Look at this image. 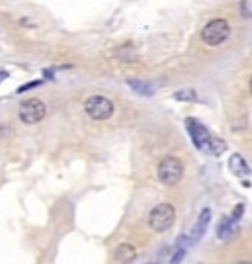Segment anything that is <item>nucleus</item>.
I'll list each match as a JSON object with an SVG mask.
<instances>
[{
    "label": "nucleus",
    "mask_w": 252,
    "mask_h": 264,
    "mask_svg": "<svg viewBox=\"0 0 252 264\" xmlns=\"http://www.w3.org/2000/svg\"><path fill=\"white\" fill-rule=\"evenodd\" d=\"M229 36H231V28H229V22L223 20V18H215V20L207 22L202 28V34H200L202 41L209 47L221 45Z\"/></svg>",
    "instance_id": "obj_1"
},
{
    "label": "nucleus",
    "mask_w": 252,
    "mask_h": 264,
    "mask_svg": "<svg viewBox=\"0 0 252 264\" xmlns=\"http://www.w3.org/2000/svg\"><path fill=\"white\" fill-rule=\"evenodd\" d=\"M174 219H176V210L172 204H158L149 213V225L156 233L168 231L174 225Z\"/></svg>",
    "instance_id": "obj_2"
},
{
    "label": "nucleus",
    "mask_w": 252,
    "mask_h": 264,
    "mask_svg": "<svg viewBox=\"0 0 252 264\" xmlns=\"http://www.w3.org/2000/svg\"><path fill=\"white\" fill-rule=\"evenodd\" d=\"M156 174H158V180H160L162 184L174 186V184H178V182L182 180V176H184V164H182V160L178 157H166L160 160Z\"/></svg>",
    "instance_id": "obj_3"
},
{
    "label": "nucleus",
    "mask_w": 252,
    "mask_h": 264,
    "mask_svg": "<svg viewBox=\"0 0 252 264\" xmlns=\"http://www.w3.org/2000/svg\"><path fill=\"white\" fill-rule=\"evenodd\" d=\"M84 112L92 117V119H98V121H104L108 117L113 115V102L106 96H90L86 102H84Z\"/></svg>",
    "instance_id": "obj_4"
},
{
    "label": "nucleus",
    "mask_w": 252,
    "mask_h": 264,
    "mask_svg": "<svg viewBox=\"0 0 252 264\" xmlns=\"http://www.w3.org/2000/svg\"><path fill=\"white\" fill-rule=\"evenodd\" d=\"M45 113H47V108H45V104H43L41 100H37V98L24 100V102L20 104V110H18L20 119H22L24 123H28V125L41 121V119L45 117Z\"/></svg>",
    "instance_id": "obj_5"
},
{
    "label": "nucleus",
    "mask_w": 252,
    "mask_h": 264,
    "mask_svg": "<svg viewBox=\"0 0 252 264\" xmlns=\"http://www.w3.org/2000/svg\"><path fill=\"white\" fill-rule=\"evenodd\" d=\"M186 127H188V133H190L194 145H196L200 151H207V149H209L211 135H209V131L205 129V125H202L200 121H196V119H192V117H188V119H186Z\"/></svg>",
    "instance_id": "obj_6"
},
{
    "label": "nucleus",
    "mask_w": 252,
    "mask_h": 264,
    "mask_svg": "<svg viewBox=\"0 0 252 264\" xmlns=\"http://www.w3.org/2000/svg\"><path fill=\"white\" fill-rule=\"evenodd\" d=\"M229 168H231V172L235 174V176H249L251 174V166L247 164V160L243 155H239V153H235V155H231L229 158Z\"/></svg>",
    "instance_id": "obj_7"
},
{
    "label": "nucleus",
    "mask_w": 252,
    "mask_h": 264,
    "mask_svg": "<svg viewBox=\"0 0 252 264\" xmlns=\"http://www.w3.org/2000/svg\"><path fill=\"white\" fill-rule=\"evenodd\" d=\"M135 259H137V251H135V247L129 245V243H123V245H119V247L115 249V261H117V263L129 264V263H133Z\"/></svg>",
    "instance_id": "obj_8"
},
{
    "label": "nucleus",
    "mask_w": 252,
    "mask_h": 264,
    "mask_svg": "<svg viewBox=\"0 0 252 264\" xmlns=\"http://www.w3.org/2000/svg\"><path fill=\"white\" fill-rule=\"evenodd\" d=\"M209 221H211V210H209V208H205V210L200 213L198 223H196V227H194V231H192V239H194V241H198L200 237H203V233H205V229H207Z\"/></svg>",
    "instance_id": "obj_9"
},
{
    "label": "nucleus",
    "mask_w": 252,
    "mask_h": 264,
    "mask_svg": "<svg viewBox=\"0 0 252 264\" xmlns=\"http://www.w3.org/2000/svg\"><path fill=\"white\" fill-rule=\"evenodd\" d=\"M233 219L231 217H225L221 223H219V227H217V235L221 237V239H227L231 233H233Z\"/></svg>",
    "instance_id": "obj_10"
},
{
    "label": "nucleus",
    "mask_w": 252,
    "mask_h": 264,
    "mask_svg": "<svg viewBox=\"0 0 252 264\" xmlns=\"http://www.w3.org/2000/svg\"><path fill=\"white\" fill-rule=\"evenodd\" d=\"M129 86L135 90V92H139V94H143V96H152V88L147 84V82H143V80H129Z\"/></svg>",
    "instance_id": "obj_11"
},
{
    "label": "nucleus",
    "mask_w": 252,
    "mask_h": 264,
    "mask_svg": "<svg viewBox=\"0 0 252 264\" xmlns=\"http://www.w3.org/2000/svg\"><path fill=\"white\" fill-rule=\"evenodd\" d=\"M225 149H227V145H225V141H223V139H219V137H211L207 153H211V155H221Z\"/></svg>",
    "instance_id": "obj_12"
},
{
    "label": "nucleus",
    "mask_w": 252,
    "mask_h": 264,
    "mask_svg": "<svg viewBox=\"0 0 252 264\" xmlns=\"http://www.w3.org/2000/svg\"><path fill=\"white\" fill-rule=\"evenodd\" d=\"M174 98L176 100H182V102H194V100H198V94L194 92V90H178V92H174Z\"/></svg>",
    "instance_id": "obj_13"
},
{
    "label": "nucleus",
    "mask_w": 252,
    "mask_h": 264,
    "mask_svg": "<svg viewBox=\"0 0 252 264\" xmlns=\"http://www.w3.org/2000/svg\"><path fill=\"white\" fill-rule=\"evenodd\" d=\"M184 257H186V249H184V247H178V249L172 253V257H170V263H168V264H180Z\"/></svg>",
    "instance_id": "obj_14"
},
{
    "label": "nucleus",
    "mask_w": 252,
    "mask_h": 264,
    "mask_svg": "<svg viewBox=\"0 0 252 264\" xmlns=\"http://www.w3.org/2000/svg\"><path fill=\"white\" fill-rule=\"evenodd\" d=\"M241 10L245 18H251V2H241Z\"/></svg>",
    "instance_id": "obj_15"
},
{
    "label": "nucleus",
    "mask_w": 252,
    "mask_h": 264,
    "mask_svg": "<svg viewBox=\"0 0 252 264\" xmlns=\"http://www.w3.org/2000/svg\"><path fill=\"white\" fill-rule=\"evenodd\" d=\"M39 84H41V82H39V80H36V82H32V84L22 86V88H20V92H24V90H28V88H34V86H39Z\"/></svg>",
    "instance_id": "obj_16"
},
{
    "label": "nucleus",
    "mask_w": 252,
    "mask_h": 264,
    "mask_svg": "<svg viewBox=\"0 0 252 264\" xmlns=\"http://www.w3.org/2000/svg\"><path fill=\"white\" fill-rule=\"evenodd\" d=\"M6 76H8V73H0V80H2V78H6Z\"/></svg>",
    "instance_id": "obj_17"
},
{
    "label": "nucleus",
    "mask_w": 252,
    "mask_h": 264,
    "mask_svg": "<svg viewBox=\"0 0 252 264\" xmlns=\"http://www.w3.org/2000/svg\"><path fill=\"white\" fill-rule=\"evenodd\" d=\"M239 264H251V263H239Z\"/></svg>",
    "instance_id": "obj_18"
},
{
    "label": "nucleus",
    "mask_w": 252,
    "mask_h": 264,
    "mask_svg": "<svg viewBox=\"0 0 252 264\" xmlns=\"http://www.w3.org/2000/svg\"><path fill=\"white\" fill-rule=\"evenodd\" d=\"M149 264H158V263H149Z\"/></svg>",
    "instance_id": "obj_19"
}]
</instances>
